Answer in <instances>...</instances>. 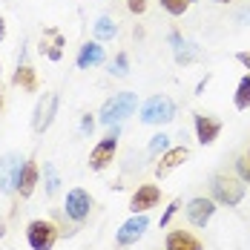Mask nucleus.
<instances>
[{"label":"nucleus","mask_w":250,"mask_h":250,"mask_svg":"<svg viewBox=\"0 0 250 250\" xmlns=\"http://www.w3.org/2000/svg\"><path fill=\"white\" fill-rule=\"evenodd\" d=\"M135 106H138V95H135V92H118V95H112V98L101 106L98 121L104 126L121 124L124 118H129V115L135 112Z\"/></svg>","instance_id":"obj_1"},{"label":"nucleus","mask_w":250,"mask_h":250,"mask_svg":"<svg viewBox=\"0 0 250 250\" xmlns=\"http://www.w3.org/2000/svg\"><path fill=\"white\" fill-rule=\"evenodd\" d=\"M210 190H213V196L210 199L216 201V204H227V207H236V204H242L245 199V181L242 178H236V175H213V184H210Z\"/></svg>","instance_id":"obj_2"},{"label":"nucleus","mask_w":250,"mask_h":250,"mask_svg":"<svg viewBox=\"0 0 250 250\" xmlns=\"http://www.w3.org/2000/svg\"><path fill=\"white\" fill-rule=\"evenodd\" d=\"M61 236V227L52 219H35L26 225V245L32 250H52Z\"/></svg>","instance_id":"obj_3"},{"label":"nucleus","mask_w":250,"mask_h":250,"mask_svg":"<svg viewBox=\"0 0 250 250\" xmlns=\"http://www.w3.org/2000/svg\"><path fill=\"white\" fill-rule=\"evenodd\" d=\"M118 132H121L118 124H112V129L92 147V152H89V170H92V173H101V170H106V167L112 164V158H115V152H118Z\"/></svg>","instance_id":"obj_4"},{"label":"nucleus","mask_w":250,"mask_h":250,"mask_svg":"<svg viewBox=\"0 0 250 250\" xmlns=\"http://www.w3.org/2000/svg\"><path fill=\"white\" fill-rule=\"evenodd\" d=\"M92 213V196L83 190V187H72L66 193V201H63V216L72 222V225H83Z\"/></svg>","instance_id":"obj_5"},{"label":"nucleus","mask_w":250,"mask_h":250,"mask_svg":"<svg viewBox=\"0 0 250 250\" xmlns=\"http://www.w3.org/2000/svg\"><path fill=\"white\" fill-rule=\"evenodd\" d=\"M175 118V104L170 95H152L144 106H141V121L144 124H170Z\"/></svg>","instance_id":"obj_6"},{"label":"nucleus","mask_w":250,"mask_h":250,"mask_svg":"<svg viewBox=\"0 0 250 250\" xmlns=\"http://www.w3.org/2000/svg\"><path fill=\"white\" fill-rule=\"evenodd\" d=\"M23 170V158L18 152H6L0 158V193L3 196H15L18 193V178Z\"/></svg>","instance_id":"obj_7"},{"label":"nucleus","mask_w":250,"mask_h":250,"mask_svg":"<svg viewBox=\"0 0 250 250\" xmlns=\"http://www.w3.org/2000/svg\"><path fill=\"white\" fill-rule=\"evenodd\" d=\"M147 227H150V219H147L144 213H132V219H126L124 225L118 227V233H115V245H118V248H129V245H135V242L144 236Z\"/></svg>","instance_id":"obj_8"},{"label":"nucleus","mask_w":250,"mask_h":250,"mask_svg":"<svg viewBox=\"0 0 250 250\" xmlns=\"http://www.w3.org/2000/svg\"><path fill=\"white\" fill-rule=\"evenodd\" d=\"M55 112H58V95L55 92H46L43 98L38 101V106H35V115H32V129L41 135V132H46L55 121Z\"/></svg>","instance_id":"obj_9"},{"label":"nucleus","mask_w":250,"mask_h":250,"mask_svg":"<svg viewBox=\"0 0 250 250\" xmlns=\"http://www.w3.org/2000/svg\"><path fill=\"white\" fill-rule=\"evenodd\" d=\"M158 201H161V190L155 184H141L129 199V210L132 213H147L152 207H158Z\"/></svg>","instance_id":"obj_10"},{"label":"nucleus","mask_w":250,"mask_h":250,"mask_svg":"<svg viewBox=\"0 0 250 250\" xmlns=\"http://www.w3.org/2000/svg\"><path fill=\"white\" fill-rule=\"evenodd\" d=\"M193 126H196V138H199V144H204V147H210V144L219 138V132H222V121H219V118H213V115H201V112L193 115Z\"/></svg>","instance_id":"obj_11"},{"label":"nucleus","mask_w":250,"mask_h":250,"mask_svg":"<svg viewBox=\"0 0 250 250\" xmlns=\"http://www.w3.org/2000/svg\"><path fill=\"white\" fill-rule=\"evenodd\" d=\"M187 158H190V147H184V144H181V147H170V150L158 158V164H155V178H167V175L173 173L175 167H181Z\"/></svg>","instance_id":"obj_12"},{"label":"nucleus","mask_w":250,"mask_h":250,"mask_svg":"<svg viewBox=\"0 0 250 250\" xmlns=\"http://www.w3.org/2000/svg\"><path fill=\"white\" fill-rule=\"evenodd\" d=\"M184 210H187V222H190V225L193 227H204L210 219H213V213H216V201L199 196V199L190 201Z\"/></svg>","instance_id":"obj_13"},{"label":"nucleus","mask_w":250,"mask_h":250,"mask_svg":"<svg viewBox=\"0 0 250 250\" xmlns=\"http://www.w3.org/2000/svg\"><path fill=\"white\" fill-rule=\"evenodd\" d=\"M164 248L167 250H204L199 236H193L190 230H170L167 233V239H164Z\"/></svg>","instance_id":"obj_14"},{"label":"nucleus","mask_w":250,"mask_h":250,"mask_svg":"<svg viewBox=\"0 0 250 250\" xmlns=\"http://www.w3.org/2000/svg\"><path fill=\"white\" fill-rule=\"evenodd\" d=\"M106 61V52L101 46V41H89V43H83L81 52H78V69H89V66H101Z\"/></svg>","instance_id":"obj_15"},{"label":"nucleus","mask_w":250,"mask_h":250,"mask_svg":"<svg viewBox=\"0 0 250 250\" xmlns=\"http://www.w3.org/2000/svg\"><path fill=\"white\" fill-rule=\"evenodd\" d=\"M38 175H41V170H38L35 158L23 161V170H21V178H18V196H21V199H29V196L35 193V187H38Z\"/></svg>","instance_id":"obj_16"},{"label":"nucleus","mask_w":250,"mask_h":250,"mask_svg":"<svg viewBox=\"0 0 250 250\" xmlns=\"http://www.w3.org/2000/svg\"><path fill=\"white\" fill-rule=\"evenodd\" d=\"M12 83L21 86L23 92H38V75H35V69L26 61H18V72L12 78Z\"/></svg>","instance_id":"obj_17"},{"label":"nucleus","mask_w":250,"mask_h":250,"mask_svg":"<svg viewBox=\"0 0 250 250\" xmlns=\"http://www.w3.org/2000/svg\"><path fill=\"white\" fill-rule=\"evenodd\" d=\"M52 35V43H41V55H49V61H61L63 58V35H58L55 29H46Z\"/></svg>","instance_id":"obj_18"},{"label":"nucleus","mask_w":250,"mask_h":250,"mask_svg":"<svg viewBox=\"0 0 250 250\" xmlns=\"http://www.w3.org/2000/svg\"><path fill=\"white\" fill-rule=\"evenodd\" d=\"M92 29H95V41H112V38L118 35V26H115V21H112V18H106V15H104V18H98Z\"/></svg>","instance_id":"obj_19"},{"label":"nucleus","mask_w":250,"mask_h":250,"mask_svg":"<svg viewBox=\"0 0 250 250\" xmlns=\"http://www.w3.org/2000/svg\"><path fill=\"white\" fill-rule=\"evenodd\" d=\"M233 104H236V109H250V72L242 75L239 86H236V98H233Z\"/></svg>","instance_id":"obj_20"},{"label":"nucleus","mask_w":250,"mask_h":250,"mask_svg":"<svg viewBox=\"0 0 250 250\" xmlns=\"http://www.w3.org/2000/svg\"><path fill=\"white\" fill-rule=\"evenodd\" d=\"M201 58V49L196 43H181L178 49H175V61L181 63V66H187V63H193V61H199Z\"/></svg>","instance_id":"obj_21"},{"label":"nucleus","mask_w":250,"mask_h":250,"mask_svg":"<svg viewBox=\"0 0 250 250\" xmlns=\"http://www.w3.org/2000/svg\"><path fill=\"white\" fill-rule=\"evenodd\" d=\"M161 3V9L167 12V15H173V18H181L190 6H193V0H158Z\"/></svg>","instance_id":"obj_22"},{"label":"nucleus","mask_w":250,"mask_h":250,"mask_svg":"<svg viewBox=\"0 0 250 250\" xmlns=\"http://www.w3.org/2000/svg\"><path fill=\"white\" fill-rule=\"evenodd\" d=\"M43 175H46V196H55V193H58L61 178H58V170H55V164H52V161L43 164Z\"/></svg>","instance_id":"obj_23"},{"label":"nucleus","mask_w":250,"mask_h":250,"mask_svg":"<svg viewBox=\"0 0 250 250\" xmlns=\"http://www.w3.org/2000/svg\"><path fill=\"white\" fill-rule=\"evenodd\" d=\"M115 78H126L129 75V58H126V52H118L115 55V61H112V69H109Z\"/></svg>","instance_id":"obj_24"},{"label":"nucleus","mask_w":250,"mask_h":250,"mask_svg":"<svg viewBox=\"0 0 250 250\" xmlns=\"http://www.w3.org/2000/svg\"><path fill=\"white\" fill-rule=\"evenodd\" d=\"M170 150V135H164V132H158V135H152L150 147H147V152L150 155H158V152H167Z\"/></svg>","instance_id":"obj_25"},{"label":"nucleus","mask_w":250,"mask_h":250,"mask_svg":"<svg viewBox=\"0 0 250 250\" xmlns=\"http://www.w3.org/2000/svg\"><path fill=\"white\" fill-rule=\"evenodd\" d=\"M236 170H239V178H242L245 184H250V158L248 155H239V158H236Z\"/></svg>","instance_id":"obj_26"},{"label":"nucleus","mask_w":250,"mask_h":250,"mask_svg":"<svg viewBox=\"0 0 250 250\" xmlns=\"http://www.w3.org/2000/svg\"><path fill=\"white\" fill-rule=\"evenodd\" d=\"M178 210H181V199H173V201H170V207L164 210V216H161V222H158V225H161V227H167V225H170V219H173V216L178 213Z\"/></svg>","instance_id":"obj_27"},{"label":"nucleus","mask_w":250,"mask_h":250,"mask_svg":"<svg viewBox=\"0 0 250 250\" xmlns=\"http://www.w3.org/2000/svg\"><path fill=\"white\" fill-rule=\"evenodd\" d=\"M126 9L132 15H144L147 12V0H126Z\"/></svg>","instance_id":"obj_28"},{"label":"nucleus","mask_w":250,"mask_h":250,"mask_svg":"<svg viewBox=\"0 0 250 250\" xmlns=\"http://www.w3.org/2000/svg\"><path fill=\"white\" fill-rule=\"evenodd\" d=\"M92 126H95V121H92L89 115H83V121H81V132H83V135H89V132H92Z\"/></svg>","instance_id":"obj_29"},{"label":"nucleus","mask_w":250,"mask_h":250,"mask_svg":"<svg viewBox=\"0 0 250 250\" xmlns=\"http://www.w3.org/2000/svg\"><path fill=\"white\" fill-rule=\"evenodd\" d=\"M236 61H239L245 69H250V52H239V55H236Z\"/></svg>","instance_id":"obj_30"},{"label":"nucleus","mask_w":250,"mask_h":250,"mask_svg":"<svg viewBox=\"0 0 250 250\" xmlns=\"http://www.w3.org/2000/svg\"><path fill=\"white\" fill-rule=\"evenodd\" d=\"M170 43H173V49H178L184 41H181V35H178V32H173V35H170Z\"/></svg>","instance_id":"obj_31"},{"label":"nucleus","mask_w":250,"mask_h":250,"mask_svg":"<svg viewBox=\"0 0 250 250\" xmlns=\"http://www.w3.org/2000/svg\"><path fill=\"white\" fill-rule=\"evenodd\" d=\"M210 78H213V75H204V81H199V86H196V95H201V92H204V86L210 83Z\"/></svg>","instance_id":"obj_32"},{"label":"nucleus","mask_w":250,"mask_h":250,"mask_svg":"<svg viewBox=\"0 0 250 250\" xmlns=\"http://www.w3.org/2000/svg\"><path fill=\"white\" fill-rule=\"evenodd\" d=\"M3 38H6V21L0 18V41H3Z\"/></svg>","instance_id":"obj_33"},{"label":"nucleus","mask_w":250,"mask_h":250,"mask_svg":"<svg viewBox=\"0 0 250 250\" xmlns=\"http://www.w3.org/2000/svg\"><path fill=\"white\" fill-rule=\"evenodd\" d=\"M239 21H250V9H245V12L239 15Z\"/></svg>","instance_id":"obj_34"},{"label":"nucleus","mask_w":250,"mask_h":250,"mask_svg":"<svg viewBox=\"0 0 250 250\" xmlns=\"http://www.w3.org/2000/svg\"><path fill=\"white\" fill-rule=\"evenodd\" d=\"M213 3H230V0H213Z\"/></svg>","instance_id":"obj_35"},{"label":"nucleus","mask_w":250,"mask_h":250,"mask_svg":"<svg viewBox=\"0 0 250 250\" xmlns=\"http://www.w3.org/2000/svg\"><path fill=\"white\" fill-rule=\"evenodd\" d=\"M0 109H3V95H0Z\"/></svg>","instance_id":"obj_36"},{"label":"nucleus","mask_w":250,"mask_h":250,"mask_svg":"<svg viewBox=\"0 0 250 250\" xmlns=\"http://www.w3.org/2000/svg\"><path fill=\"white\" fill-rule=\"evenodd\" d=\"M248 158H250V150H248Z\"/></svg>","instance_id":"obj_37"}]
</instances>
